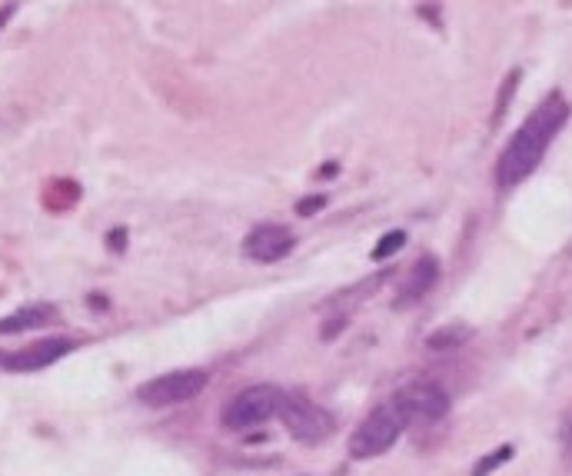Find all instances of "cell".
<instances>
[{"label":"cell","instance_id":"obj_1","mask_svg":"<svg viewBox=\"0 0 572 476\" xmlns=\"http://www.w3.org/2000/svg\"><path fill=\"white\" fill-rule=\"evenodd\" d=\"M566 121H569L566 97L549 94L526 117V123L519 127L516 134H513V140L506 144V150L499 153V160H496V180H499V187H516L519 180L529 177L532 170L543 164L545 150L559 137V130L566 127Z\"/></svg>","mask_w":572,"mask_h":476},{"label":"cell","instance_id":"obj_2","mask_svg":"<svg viewBox=\"0 0 572 476\" xmlns=\"http://www.w3.org/2000/svg\"><path fill=\"white\" fill-rule=\"evenodd\" d=\"M286 394L280 386H270V383H259V386H250L243 394H236L223 407V426L233 430V433H243V430H253L259 423H267L270 417H276L283 410Z\"/></svg>","mask_w":572,"mask_h":476},{"label":"cell","instance_id":"obj_3","mask_svg":"<svg viewBox=\"0 0 572 476\" xmlns=\"http://www.w3.org/2000/svg\"><path fill=\"white\" fill-rule=\"evenodd\" d=\"M399 433H403V417L393 407L373 410L367 420L359 423L353 440H350V456H356V460H373V456H380V453H386V449L393 447L396 440H399Z\"/></svg>","mask_w":572,"mask_h":476},{"label":"cell","instance_id":"obj_4","mask_svg":"<svg viewBox=\"0 0 572 476\" xmlns=\"http://www.w3.org/2000/svg\"><path fill=\"white\" fill-rule=\"evenodd\" d=\"M393 410L403 417V423H437L439 417L450 413V394L429 380L406 383L393 396Z\"/></svg>","mask_w":572,"mask_h":476},{"label":"cell","instance_id":"obj_5","mask_svg":"<svg viewBox=\"0 0 572 476\" xmlns=\"http://www.w3.org/2000/svg\"><path fill=\"white\" fill-rule=\"evenodd\" d=\"M204 386H206L204 370H177V373H164V377H157V380L143 383V386L136 390V396H140V403H147V407H177V403L193 400Z\"/></svg>","mask_w":572,"mask_h":476},{"label":"cell","instance_id":"obj_6","mask_svg":"<svg viewBox=\"0 0 572 476\" xmlns=\"http://www.w3.org/2000/svg\"><path fill=\"white\" fill-rule=\"evenodd\" d=\"M280 417H283L286 430L303 443H316V440L333 433V417L323 407L310 403L306 396H286Z\"/></svg>","mask_w":572,"mask_h":476},{"label":"cell","instance_id":"obj_7","mask_svg":"<svg viewBox=\"0 0 572 476\" xmlns=\"http://www.w3.org/2000/svg\"><path fill=\"white\" fill-rule=\"evenodd\" d=\"M293 246H297V237H293L290 227L267 223V227H257V230L246 237L243 250L257 260V263H276V260H283Z\"/></svg>","mask_w":572,"mask_h":476},{"label":"cell","instance_id":"obj_8","mask_svg":"<svg viewBox=\"0 0 572 476\" xmlns=\"http://www.w3.org/2000/svg\"><path fill=\"white\" fill-rule=\"evenodd\" d=\"M73 350V340L67 337H50V340H37L30 343L27 350L20 354L7 356V370H41V367H50L54 360L67 356Z\"/></svg>","mask_w":572,"mask_h":476},{"label":"cell","instance_id":"obj_9","mask_svg":"<svg viewBox=\"0 0 572 476\" xmlns=\"http://www.w3.org/2000/svg\"><path fill=\"white\" fill-rule=\"evenodd\" d=\"M437 277H439L437 257H420L416 260V267L409 270L406 284H403V290H399V297H396V307H409V303L422 300L429 290H433Z\"/></svg>","mask_w":572,"mask_h":476},{"label":"cell","instance_id":"obj_10","mask_svg":"<svg viewBox=\"0 0 572 476\" xmlns=\"http://www.w3.org/2000/svg\"><path fill=\"white\" fill-rule=\"evenodd\" d=\"M50 316H54L50 307H24V310H17L0 320V333H24V330L43 327Z\"/></svg>","mask_w":572,"mask_h":476},{"label":"cell","instance_id":"obj_11","mask_svg":"<svg viewBox=\"0 0 572 476\" xmlns=\"http://www.w3.org/2000/svg\"><path fill=\"white\" fill-rule=\"evenodd\" d=\"M469 340V327H446V330H437V333H429V340H426V347L429 350H452V347H463V343Z\"/></svg>","mask_w":572,"mask_h":476},{"label":"cell","instance_id":"obj_12","mask_svg":"<svg viewBox=\"0 0 572 476\" xmlns=\"http://www.w3.org/2000/svg\"><path fill=\"white\" fill-rule=\"evenodd\" d=\"M513 453H516V449L509 447V443H506V447H499V449H492L490 456H483V460L473 466V476H490L496 466H503L506 460H513Z\"/></svg>","mask_w":572,"mask_h":476},{"label":"cell","instance_id":"obj_13","mask_svg":"<svg viewBox=\"0 0 572 476\" xmlns=\"http://www.w3.org/2000/svg\"><path fill=\"white\" fill-rule=\"evenodd\" d=\"M403 244H406V233H403V230H390L380 240V244H376V250H373V260H390L396 250H403Z\"/></svg>","mask_w":572,"mask_h":476},{"label":"cell","instance_id":"obj_14","mask_svg":"<svg viewBox=\"0 0 572 476\" xmlns=\"http://www.w3.org/2000/svg\"><path fill=\"white\" fill-rule=\"evenodd\" d=\"M516 87H519V70H513V74L506 77L503 90H499V100H496V113H492V121H499V117L506 113V107H509V97L516 94Z\"/></svg>","mask_w":572,"mask_h":476},{"label":"cell","instance_id":"obj_15","mask_svg":"<svg viewBox=\"0 0 572 476\" xmlns=\"http://www.w3.org/2000/svg\"><path fill=\"white\" fill-rule=\"evenodd\" d=\"M323 204H327V197H306V200H300V204H297V214H300V217H313Z\"/></svg>","mask_w":572,"mask_h":476},{"label":"cell","instance_id":"obj_16","mask_svg":"<svg viewBox=\"0 0 572 476\" xmlns=\"http://www.w3.org/2000/svg\"><path fill=\"white\" fill-rule=\"evenodd\" d=\"M562 443H566V449L572 453V407L566 410V417H562Z\"/></svg>","mask_w":572,"mask_h":476},{"label":"cell","instance_id":"obj_17","mask_svg":"<svg viewBox=\"0 0 572 476\" xmlns=\"http://www.w3.org/2000/svg\"><path fill=\"white\" fill-rule=\"evenodd\" d=\"M14 4H7V7H0V30H4V24H7V20H11V17H14Z\"/></svg>","mask_w":572,"mask_h":476},{"label":"cell","instance_id":"obj_18","mask_svg":"<svg viewBox=\"0 0 572 476\" xmlns=\"http://www.w3.org/2000/svg\"><path fill=\"white\" fill-rule=\"evenodd\" d=\"M110 246H123V230H113V237L107 240Z\"/></svg>","mask_w":572,"mask_h":476}]
</instances>
